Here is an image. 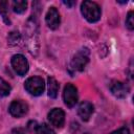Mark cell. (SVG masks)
<instances>
[{
    "label": "cell",
    "instance_id": "cell-1",
    "mask_svg": "<svg viewBox=\"0 0 134 134\" xmlns=\"http://www.w3.org/2000/svg\"><path fill=\"white\" fill-rule=\"evenodd\" d=\"M81 12H82V15L84 16V18L90 23L97 22L100 19V15H102L100 7L98 6L97 3L93 2V1L82 2Z\"/></svg>",
    "mask_w": 134,
    "mask_h": 134
},
{
    "label": "cell",
    "instance_id": "cell-2",
    "mask_svg": "<svg viewBox=\"0 0 134 134\" xmlns=\"http://www.w3.org/2000/svg\"><path fill=\"white\" fill-rule=\"evenodd\" d=\"M25 32H26V36L28 38V44H29L30 52L32 54L34 53L36 54V52L38 51L35 47V44H37V46H38V23H37L36 18H34L32 16L26 23Z\"/></svg>",
    "mask_w": 134,
    "mask_h": 134
},
{
    "label": "cell",
    "instance_id": "cell-3",
    "mask_svg": "<svg viewBox=\"0 0 134 134\" xmlns=\"http://www.w3.org/2000/svg\"><path fill=\"white\" fill-rule=\"evenodd\" d=\"M89 62V50L88 48H81L75 52L70 62V68L74 71H83Z\"/></svg>",
    "mask_w": 134,
    "mask_h": 134
},
{
    "label": "cell",
    "instance_id": "cell-4",
    "mask_svg": "<svg viewBox=\"0 0 134 134\" xmlns=\"http://www.w3.org/2000/svg\"><path fill=\"white\" fill-rule=\"evenodd\" d=\"M24 87L29 94H31L34 96H39L44 92L45 83H44V80L42 77L31 76L25 81Z\"/></svg>",
    "mask_w": 134,
    "mask_h": 134
},
{
    "label": "cell",
    "instance_id": "cell-5",
    "mask_svg": "<svg viewBox=\"0 0 134 134\" xmlns=\"http://www.w3.org/2000/svg\"><path fill=\"white\" fill-rule=\"evenodd\" d=\"M12 66L18 75H25L28 71L29 65L27 60L22 54H15L12 57Z\"/></svg>",
    "mask_w": 134,
    "mask_h": 134
},
{
    "label": "cell",
    "instance_id": "cell-6",
    "mask_svg": "<svg viewBox=\"0 0 134 134\" xmlns=\"http://www.w3.org/2000/svg\"><path fill=\"white\" fill-rule=\"evenodd\" d=\"M63 99L67 107L72 108L77 103V89L72 84H67L64 87L63 91Z\"/></svg>",
    "mask_w": 134,
    "mask_h": 134
},
{
    "label": "cell",
    "instance_id": "cell-7",
    "mask_svg": "<svg viewBox=\"0 0 134 134\" xmlns=\"http://www.w3.org/2000/svg\"><path fill=\"white\" fill-rule=\"evenodd\" d=\"M8 111L12 116L19 118V117L24 116L27 113L28 105L21 99H17V100H14L10 103V105L8 107Z\"/></svg>",
    "mask_w": 134,
    "mask_h": 134
},
{
    "label": "cell",
    "instance_id": "cell-8",
    "mask_svg": "<svg viewBox=\"0 0 134 134\" xmlns=\"http://www.w3.org/2000/svg\"><path fill=\"white\" fill-rule=\"evenodd\" d=\"M45 21L47 26L50 29H57L60 26L61 23V17L60 14L58 12V9L53 6L49 7V9L46 13V17H45Z\"/></svg>",
    "mask_w": 134,
    "mask_h": 134
},
{
    "label": "cell",
    "instance_id": "cell-9",
    "mask_svg": "<svg viewBox=\"0 0 134 134\" xmlns=\"http://www.w3.org/2000/svg\"><path fill=\"white\" fill-rule=\"evenodd\" d=\"M48 120L55 128H62L65 122V113L60 108H54L48 113Z\"/></svg>",
    "mask_w": 134,
    "mask_h": 134
},
{
    "label": "cell",
    "instance_id": "cell-10",
    "mask_svg": "<svg viewBox=\"0 0 134 134\" xmlns=\"http://www.w3.org/2000/svg\"><path fill=\"white\" fill-rule=\"evenodd\" d=\"M110 90H111V92L114 96H116L118 98H124L128 95V93L130 91V88H129L128 85H126L122 82L113 81L110 84Z\"/></svg>",
    "mask_w": 134,
    "mask_h": 134
},
{
    "label": "cell",
    "instance_id": "cell-11",
    "mask_svg": "<svg viewBox=\"0 0 134 134\" xmlns=\"http://www.w3.org/2000/svg\"><path fill=\"white\" fill-rule=\"evenodd\" d=\"M93 111H94L93 105L90 102H87V100L82 102L80 104L79 108H77V114L81 117V119L84 120V121L89 120V118L91 117Z\"/></svg>",
    "mask_w": 134,
    "mask_h": 134
},
{
    "label": "cell",
    "instance_id": "cell-12",
    "mask_svg": "<svg viewBox=\"0 0 134 134\" xmlns=\"http://www.w3.org/2000/svg\"><path fill=\"white\" fill-rule=\"evenodd\" d=\"M47 85H48V96L51 98H55L58 96L59 91V83L57 80L52 76H49L47 79Z\"/></svg>",
    "mask_w": 134,
    "mask_h": 134
},
{
    "label": "cell",
    "instance_id": "cell-13",
    "mask_svg": "<svg viewBox=\"0 0 134 134\" xmlns=\"http://www.w3.org/2000/svg\"><path fill=\"white\" fill-rule=\"evenodd\" d=\"M27 8V2L24 0H15L13 2V9L17 14H23Z\"/></svg>",
    "mask_w": 134,
    "mask_h": 134
},
{
    "label": "cell",
    "instance_id": "cell-14",
    "mask_svg": "<svg viewBox=\"0 0 134 134\" xmlns=\"http://www.w3.org/2000/svg\"><path fill=\"white\" fill-rule=\"evenodd\" d=\"M21 41V35L18 31H10L7 36V43L10 46H16Z\"/></svg>",
    "mask_w": 134,
    "mask_h": 134
},
{
    "label": "cell",
    "instance_id": "cell-15",
    "mask_svg": "<svg viewBox=\"0 0 134 134\" xmlns=\"http://www.w3.org/2000/svg\"><path fill=\"white\" fill-rule=\"evenodd\" d=\"M37 134H55L54 130L47 124H41L38 125L37 129H36Z\"/></svg>",
    "mask_w": 134,
    "mask_h": 134
},
{
    "label": "cell",
    "instance_id": "cell-16",
    "mask_svg": "<svg viewBox=\"0 0 134 134\" xmlns=\"http://www.w3.org/2000/svg\"><path fill=\"white\" fill-rule=\"evenodd\" d=\"M10 85L5 80L0 77V96H7L10 93Z\"/></svg>",
    "mask_w": 134,
    "mask_h": 134
},
{
    "label": "cell",
    "instance_id": "cell-17",
    "mask_svg": "<svg viewBox=\"0 0 134 134\" xmlns=\"http://www.w3.org/2000/svg\"><path fill=\"white\" fill-rule=\"evenodd\" d=\"M7 7H8V3L6 1H0V15L2 16L4 22L6 24H9L10 21L7 17Z\"/></svg>",
    "mask_w": 134,
    "mask_h": 134
},
{
    "label": "cell",
    "instance_id": "cell-18",
    "mask_svg": "<svg viewBox=\"0 0 134 134\" xmlns=\"http://www.w3.org/2000/svg\"><path fill=\"white\" fill-rule=\"evenodd\" d=\"M126 26L130 29V30H133L134 29V12L133 10H130L127 15V18H126Z\"/></svg>",
    "mask_w": 134,
    "mask_h": 134
},
{
    "label": "cell",
    "instance_id": "cell-19",
    "mask_svg": "<svg viewBox=\"0 0 134 134\" xmlns=\"http://www.w3.org/2000/svg\"><path fill=\"white\" fill-rule=\"evenodd\" d=\"M111 134H130V132H129V129H128V128L122 127V128H120V129H118V130L112 132Z\"/></svg>",
    "mask_w": 134,
    "mask_h": 134
},
{
    "label": "cell",
    "instance_id": "cell-20",
    "mask_svg": "<svg viewBox=\"0 0 134 134\" xmlns=\"http://www.w3.org/2000/svg\"><path fill=\"white\" fill-rule=\"evenodd\" d=\"M12 134H27V132L23 128H15L13 129Z\"/></svg>",
    "mask_w": 134,
    "mask_h": 134
},
{
    "label": "cell",
    "instance_id": "cell-21",
    "mask_svg": "<svg viewBox=\"0 0 134 134\" xmlns=\"http://www.w3.org/2000/svg\"><path fill=\"white\" fill-rule=\"evenodd\" d=\"M63 3H64L65 5H67V6H72V5L74 4L73 1H63Z\"/></svg>",
    "mask_w": 134,
    "mask_h": 134
}]
</instances>
